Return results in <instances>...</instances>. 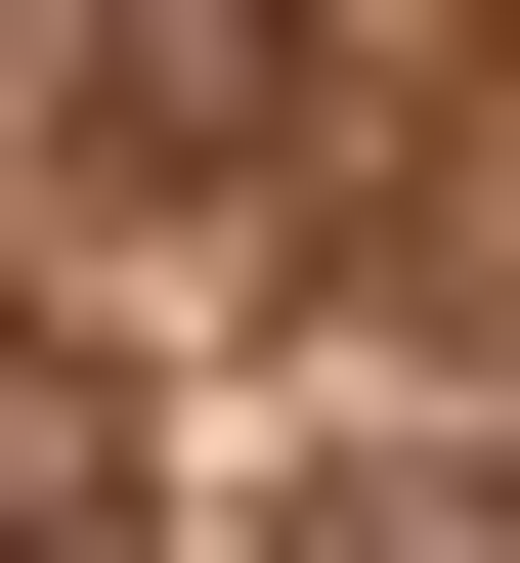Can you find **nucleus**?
Masks as SVG:
<instances>
[{"instance_id":"obj_1","label":"nucleus","mask_w":520,"mask_h":563,"mask_svg":"<svg viewBox=\"0 0 520 563\" xmlns=\"http://www.w3.org/2000/svg\"><path fill=\"white\" fill-rule=\"evenodd\" d=\"M87 563H131V520H87Z\"/></svg>"}]
</instances>
